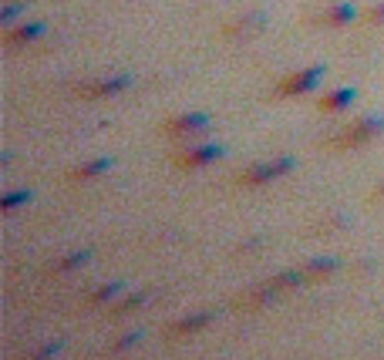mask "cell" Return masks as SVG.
<instances>
[{
  "label": "cell",
  "instance_id": "obj_1",
  "mask_svg": "<svg viewBox=\"0 0 384 360\" xmlns=\"http://www.w3.org/2000/svg\"><path fill=\"white\" fill-rule=\"evenodd\" d=\"M293 169H297V158H293V155H276V158H269V162H256V165H250L246 172H239L236 186H243V189H260V186H267V182H276V179L290 175Z\"/></svg>",
  "mask_w": 384,
  "mask_h": 360
},
{
  "label": "cell",
  "instance_id": "obj_2",
  "mask_svg": "<svg viewBox=\"0 0 384 360\" xmlns=\"http://www.w3.org/2000/svg\"><path fill=\"white\" fill-rule=\"evenodd\" d=\"M384 132V114H367L361 121H354L350 128L337 135L334 142H330V149H337V152H350V149H361L367 145L371 138H378Z\"/></svg>",
  "mask_w": 384,
  "mask_h": 360
},
{
  "label": "cell",
  "instance_id": "obj_3",
  "mask_svg": "<svg viewBox=\"0 0 384 360\" xmlns=\"http://www.w3.org/2000/svg\"><path fill=\"white\" fill-rule=\"evenodd\" d=\"M324 75H327L324 64H310V68H304V71H293V75H287L280 84H276V95H280V98L310 95V91L324 81Z\"/></svg>",
  "mask_w": 384,
  "mask_h": 360
},
{
  "label": "cell",
  "instance_id": "obj_4",
  "mask_svg": "<svg viewBox=\"0 0 384 360\" xmlns=\"http://www.w3.org/2000/svg\"><path fill=\"white\" fill-rule=\"evenodd\" d=\"M226 155V145H219V142H206V145H189L186 152L175 155V165L186 172H195V169H206L212 162H219Z\"/></svg>",
  "mask_w": 384,
  "mask_h": 360
},
{
  "label": "cell",
  "instance_id": "obj_5",
  "mask_svg": "<svg viewBox=\"0 0 384 360\" xmlns=\"http://www.w3.org/2000/svg\"><path fill=\"white\" fill-rule=\"evenodd\" d=\"M132 75H112V77H98L91 84H77V95L81 98H115L121 91L132 88Z\"/></svg>",
  "mask_w": 384,
  "mask_h": 360
},
{
  "label": "cell",
  "instance_id": "obj_6",
  "mask_svg": "<svg viewBox=\"0 0 384 360\" xmlns=\"http://www.w3.org/2000/svg\"><path fill=\"white\" fill-rule=\"evenodd\" d=\"M165 135H199L209 128V114L206 112H182L175 114V118H169L165 125Z\"/></svg>",
  "mask_w": 384,
  "mask_h": 360
},
{
  "label": "cell",
  "instance_id": "obj_7",
  "mask_svg": "<svg viewBox=\"0 0 384 360\" xmlns=\"http://www.w3.org/2000/svg\"><path fill=\"white\" fill-rule=\"evenodd\" d=\"M47 34V27L40 24V20H27V24H17V27H10L7 34H3V44L7 47H24V44H34Z\"/></svg>",
  "mask_w": 384,
  "mask_h": 360
},
{
  "label": "cell",
  "instance_id": "obj_8",
  "mask_svg": "<svg viewBox=\"0 0 384 360\" xmlns=\"http://www.w3.org/2000/svg\"><path fill=\"white\" fill-rule=\"evenodd\" d=\"M354 98H357V88H350V84H344V88H337V91H330V95H324L320 101H317V112L320 114H337V112H347L350 105H354Z\"/></svg>",
  "mask_w": 384,
  "mask_h": 360
},
{
  "label": "cell",
  "instance_id": "obj_9",
  "mask_svg": "<svg viewBox=\"0 0 384 360\" xmlns=\"http://www.w3.org/2000/svg\"><path fill=\"white\" fill-rule=\"evenodd\" d=\"M354 20H357V7H354L350 0H344V3L327 7L324 14L317 17V24H320V27H347V24H354Z\"/></svg>",
  "mask_w": 384,
  "mask_h": 360
},
{
  "label": "cell",
  "instance_id": "obj_10",
  "mask_svg": "<svg viewBox=\"0 0 384 360\" xmlns=\"http://www.w3.org/2000/svg\"><path fill=\"white\" fill-rule=\"evenodd\" d=\"M115 169V158H91V162H81L77 169L68 172V182H91V179H98V175H105V172Z\"/></svg>",
  "mask_w": 384,
  "mask_h": 360
},
{
  "label": "cell",
  "instance_id": "obj_11",
  "mask_svg": "<svg viewBox=\"0 0 384 360\" xmlns=\"http://www.w3.org/2000/svg\"><path fill=\"white\" fill-rule=\"evenodd\" d=\"M212 310H202V313H192V317H182V320L172 323V337H186V333H199L202 327H209L212 323Z\"/></svg>",
  "mask_w": 384,
  "mask_h": 360
},
{
  "label": "cell",
  "instance_id": "obj_12",
  "mask_svg": "<svg viewBox=\"0 0 384 360\" xmlns=\"http://www.w3.org/2000/svg\"><path fill=\"white\" fill-rule=\"evenodd\" d=\"M121 293H125V283L115 280V283H105V286H98L95 293H88V300H84V303H88V306H105V303H112V300H118Z\"/></svg>",
  "mask_w": 384,
  "mask_h": 360
},
{
  "label": "cell",
  "instance_id": "obj_13",
  "mask_svg": "<svg viewBox=\"0 0 384 360\" xmlns=\"http://www.w3.org/2000/svg\"><path fill=\"white\" fill-rule=\"evenodd\" d=\"M263 20L267 17H263L260 10H256V14H246V17H239L236 24L226 27V38H246L250 31H260V27H263Z\"/></svg>",
  "mask_w": 384,
  "mask_h": 360
},
{
  "label": "cell",
  "instance_id": "obj_14",
  "mask_svg": "<svg viewBox=\"0 0 384 360\" xmlns=\"http://www.w3.org/2000/svg\"><path fill=\"white\" fill-rule=\"evenodd\" d=\"M88 260H91V246L75 249V253H68L64 260H58V263L51 266V273H71V269H81Z\"/></svg>",
  "mask_w": 384,
  "mask_h": 360
},
{
  "label": "cell",
  "instance_id": "obj_15",
  "mask_svg": "<svg viewBox=\"0 0 384 360\" xmlns=\"http://www.w3.org/2000/svg\"><path fill=\"white\" fill-rule=\"evenodd\" d=\"M149 303V290H142V293H128L121 303L112 310V317H125V313H132V310H138V306Z\"/></svg>",
  "mask_w": 384,
  "mask_h": 360
},
{
  "label": "cell",
  "instance_id": "obj_16",
  "mask_svg": "<svg viewBox=\"0 0 384 360\" xmlns=\"http://www.w3.org/2000/svg\"><path fill=\"white\" fill-rule=\"evenodd\" d=\"M337 260L334 256H327V260H313V263H307V276L310 280H320V276H330V273H337Z\"/></svg>",
  "mask_w": 384,
  "mask_h": 360
},
{
  "label": "cell",
  "instance_id": "obj_17",
  "mask_svg": "<svg viewBox=\"0 0 384 360\" xmlns=\"http://www.w3.org/2000/svg\"><path fill=\"white\" fill-rule=\"evenodd\" d=\"M34 199V192L31 189H20V192H7L3 199H0V209H7V212H14L17 206H27Z\"/></svg>",
  "mask_w": 384,
  "mask_h": 360
},
{
  "label": "cell",
  "instance_id": "obj_18",
  "mask_svg": "<svg viewBox=\"0 0 384 360\" xmlns=\"http://www.w3.org/2000/svg\"><path fill=\"white\" fill-rule=\"evenodd\" d=\"M61 347H64V340H51V343H44L40 350H34L31 357H24V360H54L61 354Z\"/></svg>",
  "mask_w": 384,
  "mask_h": 360
},
{
  "label": "cell",
  "instance_id": "obj_19",
  "mask_svg": "<svg viewBox=\"0 0 384 360\" xmlns=\"http://www.w3.org/2000/svg\"><path fill=\"white\" fill-rule=\"evenodd\" d=\"M24 7H27V3H3V10H0V20H3L7 27H10V24H17V17L24 14Z\"/></svg>",
  "mask_w": 384,
  "mask_h": 360
},
{
  "label": "cell",
  "instance_id": "obj_20",
  "mask_svg": "<svg viewBox=\"0 0 384 360\" xmlns=\"http://www.w3.org/2000/svg\"><path fill=\"white\" fill-rule=\"evenodd\" d=\"M142 340V330H132V333H125V337H121V340L115 343V347H112V354H121V350H132L135 343Z\"/></svg>",
  "mask_w": 384,
  "mask_h": 360
},
{
  "label": "cell",
  "instance_id": "obj_21",
  "mask_svg": "<svg viewBox=\"0 0 384 360\" xmlns=\"http://www.w3.org/2000/svg\"><path fill=\"white\" fill-rule=\"evenodd\" d=\"M364 20H367V24H384V0L378 3V7H371V10H367Z\"/></svg>",
  "mask_w": 384,
  "mask_h": 360
},
{
  "label": "cell",
  "instance_id": "obj_22",
  "mask_svg": "<svg viewBox=\"0 0 384 360\" xmlns=\"http://www.w3.org/2000/svg\"><path fill=\"white\" fill-rule=\"evenodd\" d=\"M374 199H378V202H384V186H378V189H374Z\"/></svg>",
  "mask_w": 384,
  "mask_h": 360
}]
</instances>
